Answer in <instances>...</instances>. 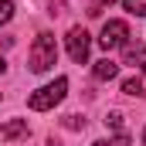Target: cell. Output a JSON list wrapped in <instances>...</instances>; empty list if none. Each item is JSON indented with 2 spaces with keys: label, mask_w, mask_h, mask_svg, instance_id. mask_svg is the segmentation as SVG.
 <instances>
[{
  "label": "cell",
  "mask_w": 146,
  "mask_h": 146,
  "mask_svg": "<svg viewBox=\"0 0 146 146\" xmlns=\"http://www.w3.org/2000/svg\"><path fill=\"white\" fill-rule=\"evenodd\" d=\"M65 126H68V129H82L85 119H78V115H65Z\"/></svg>",
  "instance_id": "obj_14"
},
{
  "label": "cell",
  "mask_w": 146,
  "mask_h": 146,
  "mask_svg": "<svg viewBox=\"0 0 146 146\" xmlns=\"http://www.w3.org/2000/svg\"><path fill=\"white\" fill-rule=\"evenodd\" d=\"M126 37H129V27H126V21H109V24H102V37H99V44L109 51V48H119V44H126Z\"/></svg>",
  "instance_id": "obj_4"
},
{
  "label": "cell",
  "mask_w": 146,
  "mask_h": 146,
  "mask_svg": "<svg viewBox=\"0 0 146 146\" xmlns=\"http://www.w3.org/2000/svg\"><path fill=\"white\" fill-rule=\"evenodd\" d=\"M27 136V119H10V122H3L0 126V139H24Z\"/></svg>",
  "instance_id": "obj_6"
},
{
  "label": "cell",
  "mask_w": 146,
  "mask_h": 146,
  "mask_svg": "<svg viewBox=\"0 0 146 146\" xmlns=\"http://www.w3.org/2000/svg\"><path fill=\"white\" fill-rule=\"evenodd\" d=\"M65 92H68V78H54L51 85L37 88L34 95L27 99V106H31L34 112H44V109H51V106H58V102L65 99Z\"/></svg>",
  "instance_id": "obj_2"
},
{
  "label": "cell",
  "mask_w": 146,
  "mask_h": 146,
  "mask_svg": "<svg viewBox=\"0 0 146 146\" xmlns=\"http://www.w3.org/2000/svg\"><path fill=\"white\" fill-rule=\"evenodd\" d=\"M92 146H129V136L122 133V136H115V139H109V143H106V139H99V143H92Z\"/></svg>",
  "instance_id": "obj_12"
},
{
  "label": "cell",
  "mask_w": 146,
  "mask_h": 146,
  "mask_svg": "<svg viewBox=\"0 0 146 146\" xmlns=\"http://www.w3.org/2000/svg\"><path fill=\"white\" fill-rule=\"evenodd\" d=\"M122 61L126 65H143L146 61V44L143 41H126L122 44Z\"/></svg>",
  "instance_id": "obj_5"
},
{
  "label": "cell",
  "mask_w": 146,
  "mask_h": 146,
  "mask_svg": "<svg viewBox=\"0 0 146 146\" xmlns=\"http://www.w3.org/2000/svg\"><path fill=\"white\" fill-rule=\"evenodd\" d=\"M54 61H58V44H54V34H37L34 48H31V72H48V68H54Z\"/></svg>",
  "instance_id": "obj_1"
},
{
  "label": "cell",
  "mask_w": 146,
  "mask_h": 146,
  "mask_svg": "<svg viewBox=\"0 0 146 146\" xmlns=\"http://www.w3.org/2000/svg\"><path fill=\"white\" fill-rule=\"evenodd\" d=\"M106 126H112V129L122 133V112H109V115H106Z\"/></svg>",
  "instance_id": "obj_13"
},
{
  "label": "cell",
  "mask_w": 146,
  "mask_h": 146,
  "mask_svg": "<svg viewBox=\"0 0 146 146\" xmlns=\"http://www.w3.org/2000/svg\"><path fill=\"white\" fill-rule=\"evenodd\" d=\"M3 68H7V61H3V58H0V75H3Z\"/></svg>",
  "instance_id": "obj_15"
},
{
  "label": "cell",
  "mask_w": 146,
  "mask_h": 146,
  "mask_svg": "<svg viewBox=\"0 0 146 146\" xmlns=\"http://www.w3.org/2000/svg\"><path fill=\"white\" fill-rule=\"evenodd\" d=\"M109 3L112 0H92V3H88V17H102V10H106Z\"/></svg>",
  "instance_id": "obj_11"
},
{
  "label": "cell",
  "mask_w": 146,
  "mask_h": 146,
  "mask_svg": "<svg viewBox=\"0 0 146 146\" xmlns=\"http://www.w3.org/2000/svg\"><path fill=\"white\" fill-rule=\"evenodd\" d=\"M115 75H119V65H115V61H109V58L95 61V78H99V82H112Z\"/></svg>",
  "instance_id": "obj_7"
},
{
  "label": "cell",
  "mask_w": 146,
  "mask_h": 146,
  "mask_svg": "<svg viewBox=\"0 0 146 146\" xmlns=\"http://www.w3.org/2000/svg\"><path fill=\"white\" fill-rule=\"evenodd\" d=\"M88 48H92L88 31H85V27H72V31H68V58H72L75 65H85V61H88Z\"/></svg>",
  "instance_id": "obj_3"
},
{
  "label": "cell",
  "mask_w": 146,
  "mask_h": 146,
  "mask_svg": "<svg viewBox=\"0 0 146 146\" xmlns=\"http://www.w3.org/2000/svg\"><path fill=\"white\" fill-rule=\"evenodd\" d=\"M143 75H146V61H143Z\"/></svg>",
  "instance_id": "obj_17"
},
{
  "label": "cell",
  "mask_w": 146,
  "mask_h": 146,
  "mask_svg": "<svg viewBox=\"0 0 146 146\" xmlns=\"http://www.w3.org/2000/svg\"><path fill=\"white\" fill-rule=\"evenodd\" d=\"M14 17V0H0V24H7Z\"/></svg>",
  "instance_id": "obj_10"
},
{
  "label": "cell",
  "mask_w": 146,
  "mask_h": 146,
  "mask_svg": "<svg viewBox=\"0 0 146 146\" xmlns=\"http://www.w3.org/2000/svg\"><path fill=\"white\" fill-rule=\"evenodd\" d=\"M143 143H146V129H143Z\"/></svg>",
  "instance_id": "obj_16"
},
{
  "label": "cell",
  "mask_w": 146,
  "mask_h": 146,
  "mask_svg": "<svg viewBox=\"0 0 146 146\" xmlns=\"http://www.w3.org/2000/svg\"><path fill=\"white\" fill-rule=\"evenodd\" d=\"M122 7L136 17H146V0H122Z\"/></svg>",
  "instance_id": "obj_9"
},
{
  "label": "cell",
  "mask_w": 146,
  "mask_h": 146,
  "mask_svg": "<svg viewBox=\"0 0 146 146\" xmlns=\"http://www.w3.org/2000/svg\"><path fill=\"white\" fill-rule=\"evenodd\" d=\"M122 92H126V95H146L139 78H126V82H122Z\"/></svg>",
  "instance_id": "obj_8"
}]
</instances>
